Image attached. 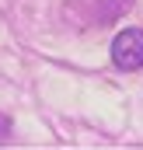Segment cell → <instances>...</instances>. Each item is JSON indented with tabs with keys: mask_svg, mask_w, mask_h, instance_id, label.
I'll return each mask as SVG.
<instances>
[{
	"mask_svg": "<svg viewBox=\"0 0 143 150\" xmlns=\"http://www.w3.org/2000/svg\"><path fill=\"white\" fill-rule=\"evenodd\" d=\"M112 63L115 70H140L143 67V28H122L112 42Z\"/></svg>",
	"mask_w": 143,
	"mask_h": 150,
	"instance_id": "6da1fadb",
	"label": "cell"
},
{
	"mask_svg": "<svg viewBox=\"0 0 143 150\" xmlns=\"http://www.w3.org/2000/svg\"><path fill=\"white\" fill-rule=\"evenodd\" d=\"M7 136H11V119L0 115V140H7Z\"/></svg>",
	"mask_w": 143,
	"mask_h": 150,
	"instance_id": "7a4b0ae2",
	"label": "cell"
}]
</instances>
